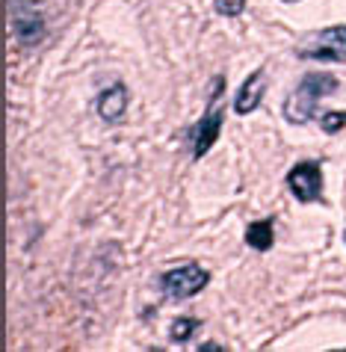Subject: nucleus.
<instances>
[{
    "instance_id": "1",
    "label": "nucleus",
    "mask_w": 346,
    "mask_h": 352,
    "mask_svg": "<svg viewBox=\"0 0 346 352\" xmlns=\"http://www.w3.org/2000/svg\"><path fill=\"white\" fill-rule=\"evenodd\" d=\"M338 89V80H334L332 74L325 72H311L305 74L299 86L288 95V101H284V119L290 124H308L314 116H317V104L320 98L332 95Z\"/></svg>"
},
{
    "instance_id": "2",
    "label": "nucleus",
    "mask_w": 346,
    "mask_h": 352,
    "mask_svg": "<svg viewBox=\"0 0 346 352\" xmlns=\"http://www.w3.org/2000/svg\"><path fill=\"white\" fill-rule=\"evenodd\" d=\"M299 56L320 63H346V27H329L299 45Z\"/></svg>"
},
{
    "instance_id": "3",
    "label": "nucleus",
    "mask_w": 346,
    "mask_h": 352,
    "mask_svg": "<svg viewBox=\"0 0 346 352\" xmlns=\"http://www.w3.org/2000/svg\"><path fill=\"white\" fill-rule=\"evenodd\" d=\"M207 278L210 276H207L199 263H186V267H177V270L166 272V276L160 278V285L172 299H186V296H195L199 290H204Z\"/></svg>"
},
{
    "instance_id": "4",
    "label": "nucleus",
    "mask_w": 346,
    "mask_h": 352,
    "mask_svg": "<svg viewBox=\"0 0 346 352\" xmlns=\"http://www.w3.org/2000/svg\"><path fill=\"white\" fill-rule=\"evenodd\" d=\"M288 187L293 192L296 201L308 204V201H317L323 195V175H320V166L314 160H302L296 163L290 175H288Z\"/></svg>"
},
{
    "instance_id": "5",
    "label": "nucleus",
    "mask_w": 346,
    "mask_h": 352,
    "mask_svg": "<svg viewBox=\"0 0 346 352\" xmlns=\"http://www.w3.org/2000/svg\"><path fill=\"white\" fill-rule=\"evenodd\" d=\"M263 92H266V74H263V68H258L255 74L246 77V83L240 86V92H237L234 113L237 116H249L252 110H258L261 101H263Z\"/></svg>"
},
{
    "instance_id": "6",
    "label": "nucleus",
    "mask_w": 346,
    "mask_h": 352,
    "mask_svg": "<svg viewBox=\"0 0 346 352\" xmlns=\"http://www.w3.org/2000/svg\"><path fill=\"white\" fill-rule=\"evenodd\" d=\"M222 116H225V113L219 110V107H210V113H207L204 119L199 122V128L193 131V136H195L193 154H195V157H204V154L213 148L216 136H219V128H222Z\"/></svg>"
},
{
    "instance_id": "7",
    "label": "nucleus",
    "mask_w": 346,
    "mask_h": 352,
    "mask_svg": "<svg viewBox=\"0 0 346 352\" xmlns=\"http://www.w3.org/2000/svg\"><path fill=\"white\" fill-rule=\"evenodd\" d=\"M15 36L21 38L24 45H36L39 38L45 36L42 15H39L36 9H24V6H18V9H15Z\"/></svg>"
},
{
    "instance_id": "8",
    "label": "nucleus",
    "mask_w": 346,
    "mask_h": 352,
    "mask_svg": "<svg viewBox=\"0 0 346 352\" xmlns=\"http://www.w3.org/2000/svg\"><path fill=\"white\" fill-rule=\"evenodd\" d=\"M127 110V89L125 86H113V89L101 92L98 98V116H101L104 122H118Z\"/></svg>"
},
{
    "instance_id": "9",
    "label": "nucleus",
    "mask_w": 346,
    "mask_h": 352,
    "mask_svg": "<svg viewBox=\"0 0 346 352\" xmlns=\"http://www.w3.org/2000/svg\"><path fill=\"white\" fill-rule=\"evenodd\" d=\"M272 219H261V222H252L249 228H246V243L255 249V252H270L272 249Z\"/></svg>"
},
{
    "instance_id": "10",
    "label": "nucleus",
    "mask_w": 346,
    "mask_h": 352,
    "mask_svg": "<svg viewBox=\"0 0 346 352\" xmlns=\"http://www.w3.org/2000/svg\"><path fill=\"white\" fill-rule=\"evenodd\" d=\"M195 331H199V320L193 317H184V320H175L172 329H169V338L175 340V344H181V340H190Z\"/></svg>"
},
{
    "instance_id": "11",
    "label": "nucleus",
    "mask_w": 346,
    "mask_h": 352,
    "mask_svg": "<svg viewBox=\"0 0 346 352\" xmlns=\"http://www.w3.org/2000/svg\"><path fill=\"white\" fill-rule=\"evenodd\" d=\"M216 12L225 15V18H234V15H240L243 12V6H246V0H216Z\"/></svg>"
},
{
    "instance_id": "12",
    "label": "nucleus",
    "mask_w": 346,
    "mask_h": 352,
    "mask_svg": "<svg viewBox=\"0 0 346 352\" xmlns=\"http://www.w3.org/2000/svg\"><path fill=\"white\" fill-rule=\"evenodd\" d=\"M320 124H323L325 133H338L343 124H346V113H325L323 119H320Z\"/></svg>"
},
{
    "instance_id": "13",
    "label": "nucleus",
    "mask_w": 346,
    "mask_h": 352,
    "mask_svg": "<svg viewBox=\"0 0 346 352\" xmlns=\"http://www.w3.org/2000/svg\"><path fill=\"white\" fill-rule=\"evenodd\" d=\"M284 3H296V0H284Z\"/></svg>"
}]
</instances>
